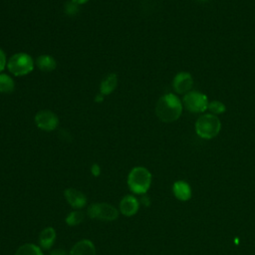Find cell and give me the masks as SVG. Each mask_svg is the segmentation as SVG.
I'll return each instance as SVG.
<instances>
[{
  "label": "cell",
  "instance_id": "1",
  "mask_svg": "<svg viewBox=\"0 0 255 255\" xmlns=\"http://www.w3.org/2000/svg\"><path fill=\"white\" fill-rule=\"evenodd\" d=\"M182 113V103L174 94H165L158 99L155 105V114L163 123L176 121Z\"/></svg>",
  "mask_w": 255,
  "mask_h": 255
},
{
  "label": "cell",
  "instance_id": "2",
  "mask_svg": "<svg viewBox=\"0 0 255 255\" xmlns=\"http://www.w3.org/2000/svg\"><path fill=\"white\" fill-rule=\"evenodd\" d=\"M151 183V173L143 166L133 167L128 175V185L136 194H144Z\"/></svg>",
  "mask_w": 255,
  "mask_h": 255
},
{
  "label": "cell",
  "instance_id": "3",
  "mask_svg": "<svg viewBox=\"0 0 255 255\" xmlns=\"http://www.w3.org/2000/svg\"><path fill=\"white\" fill-rule=\"evenodd\" d=\"M221 128V123L217 116L212 114H204L200 116L195 123L196 133L204 138L211 139L215 137Z\"/></svg>",
  "mask_w": 255,
  "mask_h": 255
},
{
  "label": "cell",
  "instance_id": "4",
  "mask_svg": "<svg viewBox=\"0 0 255 255\" xmlns=\"http://www.w3.org/2000/svg\"><path fill=\"white\" fill-rule=\"evenodd\" d=\"M34 67L35 62L33 58L23 52L14 54L7 62V68L9 72L16 77H22L30 74Z\"/></svg>",
  "mask_w": 255,
  "mask_h": 255
},
{
  "label": "cell",
  "instance_id": "5",
  "mask_svg": "<svg viewBox=\"0 0 255 255\" xmlns=\"http://www.w3.org/2000/svg\"><path fill=\"white\" fill-rule=\"evenodd\" d=\"M87 213L91 218L104 221H113L119 217L118 209L114 205L106 202L91 204L88 207Z\"/></svg>",
  "mask_w": 255,
  "mask_h": 255
},
{
  "label": "cell",
  "instance_id": "6",
  "mask_svg": "<svg viewBox=\"0 0 255 255\" xmlns=\"http://www.w3.org/2000/svg\"><path fill=\"white\" fill-rule=\"evenodd\" d=\"M184 108L191 113H203L207 110V97L197 91H190L183 96L182 100Z\"/></svg>",
  "mask_w": 255,
  "mask_h": 255
},
{
  "label": "cell",
  "instance_id": "7",
  "mask_svg": "<svg viewBox=\"0 0 255 255\" xmlns=\"http://www.w3.org/2000/svg\"><path fill=\"white\" fill-rule=\"evenodd\" d=\"M35 124L44 131H52L58 128L59 118L52 111L42 110L36 114Z\"/></svg>",
  "mask_w": 255,
  "mask_h": 255
},
{
  "label": "cell",
  "instance_id": "8",
  "mask_svg": "<svg viewBox=\"0 0 255 255\" xmlns=\"http://www.w3.org/2000/svg\"><path fill=\"white\" fill-rule=\"evenodd\" d=\"M193 85V79L187 72L176 74L172 80V88L177 94H186L190 92Z\"/></svg>",
  "mask_w": 255,
  "mask_h": 255
},
{
  "label": "cell",
  "instance_id": "9",
  "mask_svg": "<svg viewBox=\"0 0 255 255\" xmlns=\"http://www.w3.org/2000/svg\"><path fill=\"white\" fill-rule=\"evenodd\" d=\"M67 202L74 208H82L87 203L86 195L75 188H67L64 191Z\"/></svg>",
  "mask_w": 255,
  "mask_h": 255
},
{
  "label": "cell",
  "instance_id": "10",
  "mask_svg": "<svg viewBox=\"0 0 255 255\" xmlns=\"http://www.w3.org/2000/svg\"><path fill=\"white\" fill-rule=\"evenodd\" d=\"M139 207L137 199L132 195H126L122 198L120 202V211L126 216L134 215Z\"/></svg>",
  "mask_w": 255,
  "mask_h": 255
},
{
  "label": "cell",
  "instance_id": "11",
  "mask_svg": "<svg viewBox=\"0 0 255 255\" xmlns=\"http://www.w3.org/2000/svg\"><path fill=\"white\" fill-rule=\"evenodd\" d=\"M69 255H96V248L91 240L82 239L73 245Z\"/></svg>",
  "mask_w": 255,
  "mask_h": 255
},
{
  "label": "cell",
  "instance_id": "12",
  "mask_svg": "<svg viewBox=\"0 0 255 255\" xmlns=\"http://www.w3.org/2000/svg\"><path fill=\"white\" fill-rule=\"evenodd\" d=\"M172 191L174 196L181 201H186L191 197V188L189 184L183 180L175 181L172 185Z\"/></svg>",
  "mask_w": 255,
  "mask_h": 255
},
{
  "label": "cell",
  "instance_id": "13",
  "mask_svg": "<svg viewBox=\"0 0 255 255\" xmlns=\"http://www.w3.org/2000/svg\"><path fill=\"white\" fill-rule=\"evenodd\" d=\"M56 239V231L53 227L44 228L39 235V244L43 249H49L52 247Z\"/></svg>",
  "mask_w": 255,
  "mask_h": 255
},
{
  "label": "cell",
  "instance_id": "14",
  "mask_svg": "<svg viewBox=\"0 0 255 255\" xmlns=\"http://www.w3.org/2000/svg\"><path fill=\"white\" fill-rule=\"evenodd\" d=\"M37 68L43 72H52L57 67L56 60L50 55H40L35 62Z\"/></svg>",
  "mask_w": 255,
  "mask_h": 255
},
{
  "label": "cell",
  "instance_id": "15",
  "mask_svg": "<svg viewBox=\"0 0 255 255\" xmlns=\"http://www.w3.org/2000/svg\"><path fill=\"white\" fill-rule=\"evenodd\" d=\"M117 84H118V78L116 74H110L106 76L101 82L100 93L103 94L104 96L112 94L117 88Z\"/></svg>",
  "mask_w": 255,
  "mask_h": 255
},
{
  "label": "cell",
  "instance_id": "16",
  "mask_svg": "<svg viewBox=\"0 0 255 255\" xmlns=\"http://www.w3.org/2000/svg\"><path fill=\"white\" fill-rule=\"evenodd\" d=\"M15 90V82L7 74H0V93L1 94H11Z\"/></svg>",
  "mask_w": 255,
  "mask_h": 255
},
{
  "label": "cell",
  "instance_id": "17",
  "mask_svg": "<svg viewBox=\"0 0 255 255\" xmlns=\"http://www.w3.org/2000/svg\"><path fill=\"white\" fill-rule=\"evenodd\" d=\"M14 255H43V252L39 246L33 243H26L21 245Z\"/></svg>",
  "mask_w": 255,
  "mask_h": 255
},
{
  "label": "cell",
  "instance_id": "18",
  "mask_svg": "<svg viewBox=\"0 0 255 255\" xmlns=\"http://www.w3.org/2000/svg\"><path fill=\"white\" fill-rule=\"evenodd\" d=\"M84 220V213L80 210H74L71 211L67 216H66V223L69 226H76L79 225L82 221Z\"/></svg>",
  "mask_w": 255,
  "mask_h": 255
},
{
  "label": "cell",
  "instance_id": "19",
  "mask_svg": "<svg viewBox=\"0 0 255 255\" xmlns=\"http://www.w3.org/2000/svg\"><path fill=\"white\" fill-rule=\"evenodd\" d=\"M207 110L210 112V114L216 116V115H220V114L224 113L226 108L223 103H221L219 101H212V102L208 103Z\"/></svg>",
  "mask_w": 255,
  "mask_h": 255
},
{
  "label": "cell",
  "instance_id": "20",
  "mask_svg": "<svg viewBox=\"0 0 255 255\" xmlns=\"http://www.w3.org/2000/svg\"><path fill=\"white\" fill-rule=\"evenodd\" d=\"M79 6L77 3L73 2V1H70V2H67L65 4V7H64V10H65V13L67 15H70V16H73V15H76L78 12H79Z\"/></svg>",
  "mask_w": 255,
  "mask_h": 255
},
{
  "label": "cell",
  "instance_id": "21",
  "mask_svg": "<svg viewBox=\"0 0 255 255\" xmlns=\"http://www.w3.org/2000/svg\"><path fill=\"white\" fill-rule=\"evenodd\" d=\"M6 65H7L6 55H5V53L3 52V50L0 49V74H1V72L5 69Z\"/></svg>",
  "mask_w": 255,
  "mask_h": 255
},
{
  "label": "cell",
  "instance_id": "22",
  "mask_svg": "<svg viewBox=\"0 0 255 255\" xmlns=\"http://www.w3.org/2000/svg\"><path fill=\"white\" fill-rule=\"evenodd\" d=\"M91 171L92 173L95 175V176H99L100 173H101V167L98 163H94L92 166H91Z\"/></svg>",
  "mask_w": 255,
  "mask_h": 255
},
{
  "label": "cell",
  "instance_id": "23",
  "mask_svg": "<svg viewBox=\"0 0 255 255\" xmlns=\"http://www.w3.org/2000/svg\"><path fill=\"white\" fill-rule=\"evenodd\" d=\"M49 255H67V253L64 249H55Z\"/></svg>",
  "mask_w": 255,
  "mask_h": 255
},
{
  "label": "cell",
  "instance_id": "24",
  "mask_svg": "<svg viewBox=\"0 0 255 255\" xmlns=\"http://www.w3.org/2000/svg\"><path fill=\"white\" fill-rule=\"evenodd\" d=\"M104 97H105V96H104L103 94H101V93H100V94H98V95L96 96V99H95V100H96V102H97V103H100V102H103Z\"/></svg>",
  "mask_w": 255,
  "mask_h": 255
},
{
  "label": "cell",
  "instance_id": "25",
  "mask_svg": "<svg viewBox=\"0 0 255 255\" xmlns=\"http://www.w3.org/2000/svg\"><path fill=\"white\" fill-rule=\"evenodd\" d=\"M71 1H73V2L77 3L78 5H81V4H85V3H87L89 0H71Z\"/></svg>",
  "mask_w": 255,
  "mask_h": 255
},
{
  "label": "cell",
  "instance_id": "26",
  "mask_svg": "<svg viewBox=\"0 0 255 255\" xmlns=\"http://www.w3.org/2000/svg\"><path fill=\"white\" fill-rule=\"evenodd\" d=\"M141 202H142L144 205H147V204H148V197L143 196V197L141 198Z\"/></svg>",
  "mask_w": 255,
  "mask_h": 255
},
{
  "label": "cell",
  "instance_id": "27",
  "mask_svg": "<svg viewBox=\"0 0 255 255\" xmlns=\"http://www.w3.org/2000/svg\"><path fill=\"white\" fill-rule=\"evenodd\" d=\"M198 1H207V0H198Z\"/></svg>",
  "mask_w": 255,
  "mask_h": 255
}]
</instances>
